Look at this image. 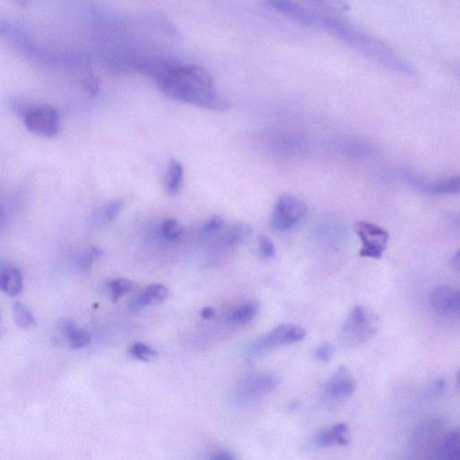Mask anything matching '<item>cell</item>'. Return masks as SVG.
Instances as JSON below:
<instances>
[{"mask_svg":"<svg viewBox=\"0 0 460 460\" xmlns=\"http://www.w3.org/2000/svg\"><path fill=\"white\" fill-rule=\"evenodd\" d=\"M155 81L160 91L175 101L218 112L230 108V103L218 93L213 76L200 66L174 61Z\"/></svg>","mask_w":460,"mask_h":460,"instance_id":"cell-1","label":"cell"},{"mask_svg":"<svg viewBox=\"0 0 460 460\" xmlns=\"http://www.w3.org/2000/svg\"><path fill=\"white\" fill-rule=\"evenodd\" d=\"M0 36L23 56L45 68L64 70L71 74L82 58V55L73 51L47 46L11 21L0 20Z\"/></svg>","mask_w":460,"mask_h":460,"instance_id":"cell-2","label":"cell"},{"mask_svg":"<svg viewBox=\"0 0 460 460\" xmlns=\"http://www.w3.org/2000/svg\"><path fill=\"white\" fill-rule=\"evenodd\" d=\"M318 26L329 31L365 57L380 65L404 74H413L414 70L395 50L377 38L369 36L354 26L334 17L320 16Z\"/></svg>","mask_w":460,"mask_h":460,"instance_id":"cell-3","label":"cell"},{"mask_svg":"<svg viewBox=\"0 0 460 460\" xmlns=\"http://www.w3.org/2000/svg\"><path fill=\"white\" fill-rule=\"evenodd\" d=\"M379 326V320L374 311L364 306H355L342 328V344L354 348L367 344L375 337Z\"/></svg>","mask_w":460,"mask_h":460,"instance_id":"cell-4","label":"cell"},{"mask_svg":"<svg viewBox=\"0 0 460 460\" xmlns=\"http://www.w3.org/2000/svg\"><path fill=\"white\" fill-rule=\"evenodd\" d=\"M14 108L21 114L26 129L43 137H53L60 130V116L53 106H29L21 101L13 102Z\"/></svg>","mask_w":460,"mask_h":460,"instance_id":"cell-5","label":"cell"},{"mask_svg":"<svg viewBox=\"0 0 460 460\" xmlns=\"http://www.w3.org/2000/svg\"><path fill=\"white\" fill-rule=\"evenodd\" d=\"M307 205L295 196L285 195L279 197L272 214V228L277 232L293 230L304 220Z\"/></svg>","mask_w":460,"mask_h":460,"instance_id":"cell-6","label":"cell"},{"mask_svg":"<svg viewBox=\"0 0 460 460\" xmlns=\"http://www.w3.org/2000/svg\"><path fill=\"white\" fill-rule=\"evenodd\" d=\"M354 228L362 241L359 255L367 258H382L389 245V232L378 225L363 220L356 221Z\"/></svg>","mask_w":460,"mask_h":460,"instance_id":"cell-7","label":"cell"},{"mask_svg":"<svg viewBox=\"0 0 460 460\" xmlns=\"http://www.w3.org/2000/svg\"><path fill=\"white\" fill-rule=\"evenodd\" d=\"M307 335L305 328L294 324H282L262 335L252 345V354H261L272 349L296 344L304 340Z\"/></svg>","mask_w":460,"mask_h":460,"instance_id":"cell-8","label":"cell"},{"mask_svg":"<svg viewBox=\"0 0 460 460\" xmlns=\"http://www.w3.org/2000/svg\"><path fill=\"white\" fill-rule=\"evenodd\" d=\"M269 9L307 26H317L320 16L292 0H265Z\"/></svg>","mask_w":460,"mask_h":460,"instance_id":"cell-9","label":"cell"},{"mask_svg":"<svg viewBox=\"0 0 460 460\" xmlns=\"http://www.w3.org/2000/svg\"><path fill=\"white\" fill-rule=\"evenodd\" d=\"M429 302L436 312L441 315H458L460 310V294L451 286L436 287L429 295Z\"/></svg>","mask_w":460,"mask_h":460,"instance_id":"cell-10","label":"cell"},{"mask_svg":"<svg viewBox=\"0 0 460 460\" xmlns=\"http://www.w3.org/2000/svg\"><path fill=\"white\" fill-rule=\"evenodd\" d=\"M280 380L272 373H260L249 378L240 387V397L244 401H254L267 395L279 386Z\"/></svg>","mask_w":460,"mask_h":460,"instance_id":"cell-11","label":"cell"},{"mask_svg":"<svg viewBox=\"0 0 460 460\" xmlns=\"http://www.w3.org/2000/svg\"><path fill=\"white\" fill-rule=\"evenodd\" d=\"M357 382L347 367L341 366L333 373L327 383L328 396L334 401H344L354 395Z\"/></svg>","mask_w":460,"mask_h":460,"instance_id":"cell-12","label":"cell"},{"mask_svg":"<svg viewBox=\"0 0 460 460\" xmlns=\"http://www.w3.org/2000/svg\"><path fill=\"white\" fill-rule=\"evenodd\" d=\"M347 424L339 423L333 426L323 429L312 438V444L318 449L347 446L350 444V432Z\"/></svg>","mask_w":460,"mask_h":460,"instance_id":"cell-13","label":"cell"},{"mask_svg":"<svg viewBox=\"0 0 460 460\" xmlns=\"http://www.w3.org/2000/svg\"><path fill=\"white\" fill-rule=\"evenodd\" d=\"M22 273L15 266L0 261V290L6 295L16 297L23 290Z\"/></svg>","mask_w":460,"mask_h":460,"instance_id":"cell-14","label":"cell"},{"mask_svg":"<svg viewBox=\"0 0 460 460\" xmlns=\"http://www.w3.org/2000/svg\"><path fill=\"white\" fill-rule=\"evenodd\" d=\"M435 458L442 460H459L460 459V434L458 429L449 431L441 439L435 449Z\"/></svg>","mask_w":460,"mask_h":460,"instance_id":"cell-15","label":"cell"},{"mask_svg":"<svg viewBox=\"0 0 460 460\" xmlns=\"http://www.w3.org/2000/svg\"><path fill=\"white\" fill-rule=\"evenodd\" d=\"M418 188L424 193L432 195H456L459 193L460 178H456L440 180V181H417L416 183Z\"/></svg>","mask_w":460,"mask_h":460,"instance_id":"cell-16","label":"cell"},{"mask_svg":"<svg viewBox=\"0 0 460 460\" xmlns=\"http://www.w3.org/2000/svg\"><path fill=\"white\" fill-rule=\"evenodd\" d=\"M252 234V228L244 223H237L228 228L221 237V244L227 247H236L244 243Z\"/></svg>","mask_w":460,"mask_h":460,"instance_id":"cell-17","label":"cell"},{"mask_svg":"<svg viewBox=\"0 0 460 460\" xmlns=\"http://www.w3.org/2000/svg\"><path fill=\"white\" fill-rule=\"evenodd\" d=\"M62 330L64 331L66 337H68V340L70 342L71 348L74 349V350H79V349L88 347L91 344V335L88 332L78 328L71 320L63 322Z\"/></svg>","mask_w":460,"mask_h":460,"instance_id":"cell-18","label":"cell"},{"mask_svg":"<svg viewBox=\"0 0 460 460\" xmlns=\"http://www.w3.org/2000/svg\"><path fill=\"white\" fill-rule=\"evenodd\" d=\"M124 207V202L123 200H116L113 202L107 204L106 206L98 209L92 215V224L94 226H99L112 223L118 217L121 212H122Z\"/></svg>","mask_w":460,"mask_h":460,"instance_id":"cell-19","label":"cell"},{"mask_svg":"<svg viewBox=\"0 0 460 460\" xmlns=\"http://www.w3.org/2000/svg\"><path fill=\"white\" fill-rule=\"evenodd\" d=\"M168 290L162 285H151L145 289L144 292L138 297L135 305L137 307H146L154 302H162L167 299Z\"/></svg>","mask_w":460,"mask_h":460,"instance_id":"cell-20","label":"cell"},{"mask_svg":"<svg viewBox=\"0 0 460 460\" xmlns=\"http://www.w3.org/2000/svg\"><path fill=\"white\" fill-rule=\"evenodd\" d=\"M183 180V168L179 161L172 159L169 163L167 190L169 195H175L182 188Z\"/></svg>","mask_w":460,"mask_h":460,"instance_id":"cell-21","label":"cell"},{"mask_svg":"<svg viewBox=\"0 0 460 460\" xmlns=\"http://www.w3.org/2000/svg\"><path fill=\"white\" fill-rule=\"evenodd\" d=\"M13 315L16 324L23 329H29V328L36 326V318L24 304L16 303L13 306Z\"/></svg>","mask_w":460,"mask_h":460,"instance_id":"cell-22","label":"cell"},{"mask_svg":"<svg viewBox=\"0 0 460 460\" xmlns=\"http://www.w3.org/2000/svg\"><path fill=\"white\" fill-rule=\"evenodd\" d=\"M259 310V304L255 302L245 304V305L238 307L230 314V321L235 323H247L252 320Z\"/></svg>","mask_w":460,"mask_h":460,"instance_id":"cell-23","label":"cell"},{"mask_svg":"<svg viewBox=\"0 0 460 460\" xmlns=\"http://www.w3.org/2000/svg\"><path fill=\"white\" fill-rule=\"evenodd\" d=\"M183 228L178 221L175 219H168L162 223L161 234L165 240L175 241L182 236Z\"/></svg>","mask_w":460,"mask_h":460,"instance_id":"cell-24","label":"cell"},{"mask_svg":"<svg viewBox=\"0 0 460 460\" xmlns=\"http://www.w3.org/2000/svg\"><path fill=\"white\" fill-rule=\"evenodd\" d=\"M133 282L127 279L120 278L111 282L109 288L111 293H112L113 302H117L124 294L131 292L133 290Z\"/></svg>","mask_w":460,"mask_h":460,"instance_id":"cell-25","label":"cell"},{"mask_svg":"<svg viewBox=\"0 0 460 460\" xmlns=\"http://www.w3.org/2000/svg\"><path fill=\"white\" fill-rule=\"evenodd\" d=\"M102 255V249L92 248L91 250L86 252L81 257H79L77 262L78 267L82 271H88Z\"/></svg>","mask_w":460,"mask_h":460,"instance_id":"cell-26","label":"cell"},{"mask_svg":"<svg viewBox=\"0 0 460 460\" xmlns=\"http://www.w3.org/2000/svg\"><path fill=\"white\" fill-rule=\"evenodd\" d=\"M131 354H133V357L143 362L150 361V359L158 356L157 351H155L154 349L148 347V345L143 344V342L135 344L131 347Z\"/></svg>","mask_w":460,"mask_h":460,"instance_id":"cell-27","label":"cell"},{"mask_svg":"<svg viewBox=\"0 0 460 460\" xmlns=\"http://www.w3.org/2000/svg\"><path fill=\"white\" fill-rule=\"evenodd\" d=\"M225 224H226V221H225L224 218L219 215L213 216L203 225L202 232L203 234L216 233L218 231L223 230Z\"/></svg>","mask_w":460,"mask_h":460,"instance_id":"cell-28","label":"cell"},{"mask_svg":"<svg viewBox=\"0 0 460 460\" xmlns=\"http://www.w3.org/2000/svg\"><path fill=\"white\" fill-rule=\"evenodd\" d=\"M259 250H260L261 255L265 258H272L275 257L276 249L275 244L272 243V240H270L268 237L265 236V235H261L259 237Z\"/></svg>","mask_w":460,"mask_h":460,"instance_id":"cell-29","label":"cell"},{"mask_svg":"<svg viewBox=\"0 0 460 460\" xmlns=\"http://www.w3.org/2000/svg\"><path fill=\"white\" fill-rule=\"evenodd\" d=\"M334 352L335 348L334 345L330 344V342H324V344H321L320 347L317 348L314 354L318 361L326 362L330 361Z\"/></svg>","mask_w":460,"mask_h":460,"instance_id":"cell-30","label":"cell"},{"mask_svg":"<svg viewBox=\"0 0 460 460\" xmlns=\"http://www.w3.org/2000/svg\"><path fill=\"white\" fill-rule=\"evenodd\" d=\"M446 386H447L446 380L444 379H439L437 382L434 384V386H432L431 393L434 394V396L441 395V394L444 392Z\"/></svg>","mask_w":460,"mask_h":460,"instance_id":"cell-31","label":"cell"},{"mask_svg":"<svg viewBox=\"0 0 460 460\" xmlns=\"http://www.w3.org/2000/svg\"><path fill=\"white\" fill-rule=\"evenodd\" d=\"M235 459L232 453L228 451H220L212 456L214 460H232Z\"/></svg>","mask_w":460,"mask_h":460,"instance_id":"cell-32","label":"cell"},{"mask_svg":"<svg viewBox=\"0 0 460 460\" xmlns=\"http://www.w3.org/2000/svg\"><path fill=\"white\" fill-rule=\"evenodd\" d=\"M200 315H202V317L205 318V320H210V318L215 316V310L212 307H205L202 310Z\"/></svg>","mask_w":460,"mask_h":460,"instance_id":"cell-33","label":"cell"},{"mask_svg":"<svg viewBox=\"0 0 460 460\" xmlns=\"http://www.w3.org/2000/svg\"><path fill=\"white\" fill-rule=\"evenodd\" d=\"M452 265L453 267L456 268V270L459 269V252H456V255H455L454 257L452 258Z\"/></svg>","mask_w":460,"mask_h":460,"instance_id":"cell-34","label":"cell"},{"mask_svg":"<svg viewBox=\"0 0 460 460\" xmlns=\"http://www.w3.org/2000/svg\"><path fill=\"white\" fill-rule=\"evenodd\" d=\"M14 1H16L17 4L21 6H26L27 4H29L31 0H14Z\"/></svg>","mask_w":460,"mask_h":460,"instance_id":"cell-35","label":"cell"}]
</instances>
